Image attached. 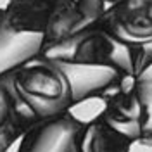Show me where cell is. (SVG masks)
Returning a JSON list of instances; mask_svg holds the SVG:
<instances>
[{
	"mask_svg": "<svg viewBox=\"0 0 152 152\" xmlns=\"http://www.w3.org/2000/svg\"><path fill=\"white\" fill-rule=\"evenodd\" d=\"M14 102V113L29 130L71 113L73 92L62 64L37 57L4 76Z\"/></svg>",
	"mask_w": 152,
	"mask_h": 152,
	"instance_id": "6da1fadb",
	"label": "cell"
},
{
	"mask_svg": "<svg viewBox=\"0 0 152 152\" xmlns=\"http://www.w3.org/2000/svg\"><path fill=\"white\" fill-rule=\"evenodd\" d=\"M42 57L59 62L109 67L119 76H137L143 67V47L124 43L97 24L67 42L43 50Z\"/></svg>",
	"mask_w": 152,
	"mask_h": 152,
	"instance_id": "7a4b0ae2",
	"label": "cell"
},
{
	"mask_svg": "<svg viewBox=\"0 0 152 152\" xmlns=\"http://www.w3.org/2000/svg\"><path fill=\"white\" fill-rule=\"evenodd\" d=\"M95 24L124 43L151 45L152 0H118L109 4Z\"/></svg>",
	"mask_w": 152,
	"mask_h": 152,
	"instance_id": "3957f363",
	"label": "cell"
},
{
	"mask_svg": "<svg viewBox=\"0 0 152 152\" xmlns=\"http://www.w3.org/2000/svg\"><path fill=\"white\" fill-rule=\"evenodd\" d=\"M135 76H123L97 99L100 100V118L113 130L130 142H140L142 137V105L133 86Z\"/></svg>",
	"mask_w": 152,
	"mask_h": 152,
	"instance_id": "277c9868",
	"label": "cell"
},
{
	"mask_svg": "<svg viewBox=\"0 0 152 152\" xmlns=\"http://www.w3.org/2000/svg\"><path fill=\"white\" fill-rule=\"evenodd\" d=\"M83 124L71 113L40 123L23 135L18 152H80L78 137Z\"/></svg>",
	"mask_w": 152,
	"mask_h": 152,
	"instance_id": "5b68a950",
	"label": "cell"
},
{
	"mask_svg": "<svg viewBox=\"0 0 152 152\" xmlns=\"http://www.w3.org/2000/svg\"><path fill=\"white\" fill-rule=\"evenodd\" d=\"M67 2L69 0H9L0 10L10 29L43 37L54 14Z\"/></svg>",
	"mask_w": 152,
	"mask_h": 152,
	"instance_id": "8992f818",
	"label": "cell"
},
{
	"mask_svg": "<svg viewBox=\"0 0 152 152\" xmlns=\"http://www.w3.org/2000/svg\"><path fill=\"white\" fill-rule=\"evenodd\" d=\"M43 37L10 29L0 10V78L42 56Z\"/></svg>",
	"mask_w": 152,
	"mask_h": 152,
	"instance_id": "52a82bcc",
	"label": "cell"
},
{
	"mask_svg": "<svg viewBox=\"0 0 152 152\" xmlns=\"http://www.w3.org/2000/svg\"><path fill=\"white\" fill-rule=\"evenodd\" d=\"M67 75L73 92V105H80L104 94L109 86H113L119 78L116 71L109 67L78 64V62H61Z\"/></svg>",
	"mask_w": 152,
	"mask_h": 152,
	"instance_id": "ba28073f",
	"label": "cell"
},
{
	"mask_svg": "<svg viewBox=\"0 0 152 152\" xmlns=\"http://www.w3.org/2000/svg\"><path fill=\"white\" fill-rule=\"evenodd\" d=\"M132 145L133 142L113 130L100 114H95L90 121H85L78 137L80 152H130Z\"/></svg>",
	"mask_w": 152,
	"mask_h": 152,
	"instance_id": "9c48e42d",
	"label": "cell"
},
{
	"mask_svg": "<svg viewBox=\"0 0 152 152\" xmlns=\"http://www.w3.org/2000/svg\"><path fill=\"white\" fill-rule=\"evenodd\" d=\"M133 86L142 105V137L143 145H152V81L142 75L133 78Z\"/></svg>",
	"mask_w": 152,
	"mask_h": 152,
	"instance_id": "30bf717a",
	"label": "cell"
},
{
	"mask_svg": "<svg viewBox=\"0 0 152 152\" xmlns=\"http://www.w3.org/2000/svg\"><path fill=\"white\" fill-rule=\"evenodd\" d=\"M14 116V102H12V95L7 83L4 81V78H0V132L5 124L9 123Z\"/></svg>",
	"mask_w": 152,
	"mask_h": 152,
	"instance_id": "8fae6325",
	"label": "cell"
},
{
	"mask_svg": "<svg viewBox=\"0 0 152 152\" xmlns=\"http://www.w3.org/2000/svg\"><path fill=\"white\" fill-rule=\"evenodd\" d=\"M138 75L145 76V78H149V80H151V81H152V59H151V61H149V62H145V64H143L142 71H140Z\"/></svg>",
	"mask_w": 152,
	"mask_h": 152,
	"instance_id": "7c38bea8",
	"label": "cell"
},
{
	"mask_svg": "<svg viewBox=\"0 0 152 152\" xmlns=\"http://www.w3.org/2000/svg\"><path fill=\"white\" fill-rule=\"evenodd\" d=\"M151 59H152V43L143 47V64H145V62H149Z\"/></svg>",
	"mask_w": 152,
	"mask_h": 152,
	"instance_id": "4fadbf2b",
	"label": "cell"
},
{
	"mask_svg": "<svg viewBox=\"0 0 152 152\" xmlns=\"http://www.w3.org/2000/svg\"><path fill=\"white\" fill-rule=\"evenodd\" d=\"M105 4H107V5H109V4H114V2H118V0H104Z\"/></svg>",
	"mask_w": 152,
	"mask_h": 152,
	"instance_id": "5bb4252c",
	"label": "cell"
}]
</instances>
